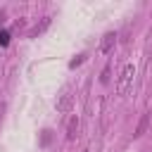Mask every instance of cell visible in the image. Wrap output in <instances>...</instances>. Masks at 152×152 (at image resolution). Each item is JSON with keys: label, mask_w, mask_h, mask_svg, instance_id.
I'll return each mask as SVG.
<instances>
[{"label": "cell", "mask_w": 152, "mask_h": 152, "mask_svg": "<svg viewBox=\"0 0 152 152\" xmlns=\"http://www.w3.org/2000/svg\"><path fill=\"white\" fill-rule=\"evenodd\" d=\"M133 76H135V66H133V64H124V69H121V74H119V81H116V93H119V95H126V93L131 90Z\"/></svg>", "instance_id": "6da1fadb"}, {"label": "cell", "mask_w": 152, "mask_h": 152, "mask_svg": "<svg viewBox=\"0 0 152 152\" xmlns=\"http://www.w3.org/2000/svg\"><path fill=\"white\" fill-rule=\"evenodd\" d=\"M114 45H116V33H114V31H107V33L102 36V40H100V52H102V55H109V52L114 50Z\"/></svg>", "instance_id": "7a4b0ae2"}, {"label": "cell", "mask_w": 152, "mask_h": 152, "mask_svg": "<svg viewBox=\"0 0 152 152\" xmlns=\"http://www.w3.org/2000/svg\"><path fill=\"white\" fill-rule=\"evenodd\" d=\"M71 107H74V95H71V90H64L57 100V112H69Z\"/></svg>", "instance_id": "3957f363"}, {"label": "cell", "mask_w": 152, "mask_h": 152, "mask_svg": "<svg viewBox=\"0 0 152 152\" xmlns=\"http://www.w3.org/2000/svg\"><path fill=\"white\" fill-rule=\"evenodd\" d=\"M147 128H150V112H145V114L140 116V121H138V126H135V131H133V138H142V135L147 133Z\"/></svg>", "instance_id": "277c9868"}, {"label": "cell", "mask_w": 152, "mask_h": 152, "mask_svg": "<svg viewBox=\"0 0 152 152\" xmlns=\"http://www.w3.org/2000/svg\"><path fill=\"white\" fill-rule=\"evenodd\" d=\"M64 133H66V140H74V138L78 135V116H76V114H71V116H69Z\"/></svg>", "instance_id": "5b68a950"}, {"label": "cell", "mask_w": 152, "mask_h": 152, "mask_svg": "<svg viewBox=\"0 0 152 152\" xmlns=\"http://www.w3.org/2000/svg\"><path fill=\"white\" fill-rule=\"evenodd\" d=\"M48 26H50V17H45V19L40 21V24H36V26H33V28L28 31V38H36V36H38V33H43V31H45Z\"/></svg>", "instance_id": "8992f818"}, {"label": "cell", "mask_w": 152, "mask_h": 152, "mask_svg": "<svg viewBox=\"0 0 152 152\" xmlns=\"http://www.w3.org/2000/svg\"><path fill=\"white\" fill-rule=\"evenodd\" d=\"M78 64H83V55H78L76 59H71V62H69V66H71V69H76Z\"/></svg>", "instance_id": "52a82bcc"}, {"label": "cell", "mask_w": 152, "mask_h": 152, "mask_svg": "<svg viewBox=\"0 0 152 152\" xmlns=\"http://www.w3.org/2000/svg\"><path fill=\"white\" fill-rule=\"evenodd\" d=\"M100 81H102V83H109V66H104V69H102V76H100Z\"/></svg>", "instance_id": "ba28073f"}, {"label": "cell", "mask_w": 152, "mask_h": 152, "mask_svg": "<svg viewBox=\"0 0 152 152\" xmlns=\"http://www.w3.org/2000/svg\"><path fill=\"white\" fill-rule=\"evenodd\" d=\"M0 43H2V45H7V33H0Z\"/></svg>", "instance_id": "9c48e42d"}, {"label": "cell", "mask_w": 152, "mask_h": 152, "mask_svg": "<svg viewBox=\"0 0 152 152\" xmlns=\"http://www.w3.org/2000/svg\"><path fill=\"white\" fill-rule=\"evenodd\" d=\"M2 114H5V104L0 102V124H2Z\"/></svg>", "instance_id": "30bf717a"}]
</instances>
